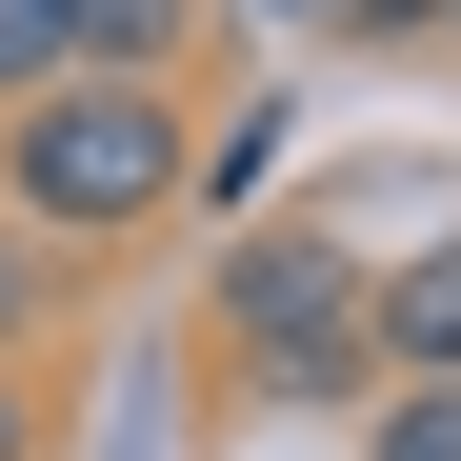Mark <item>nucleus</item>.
Listing matches in <instances>:
<instances>
[{
	"mask_svg": "<svg viewBox=\"0 0 461 461\" xmlns=\"http://www.w3.org/2000/svg\"><path fill=\"white\" fill-rule=\"evenodd\" d=\"M181 181H201L181 81H81V60H60L41 101H0V221H21V241H140Z\"/></svg>",
	"mask_w": 461,
	"mask_h": 461,
	"instance_id": "nucleus-1",
	"label": "nucleus"
},
{
	"mask_svg": "<svg viewBox=\"0 0 461 461\" xmlns=\"http://www.w3.org/2000/svg\"><path fill=\"white\" fill-rule=\"evenodd\" d=\"M221 381L241 402H341V381H381V341H361V261L341 241H301V221H261L241 261H221Z\"/></svg>",
	"mask_w": 461,
	"mask_h": 461,
	"instance_id": "nucleus-2",
	"label": "nucleus"
},
{
	"mask_svg": "<svg viewBox=\"0 0 461 461\" xmlns=\"http://www.w3.org/2000/svg\"><path fill=\"white\" fill-rule=\"evenodd\" d=\"M361 341H381V381H461V241H421L402 281H361Z\"/></svg>",
	"mask_w": 461,
	"mask_h": 461,
	"instance_id": "nucleus-3",
	"label": "nucleus"
},
{
	"mask_svg": "<svg viewBox=\"0 0 461 461\" xmlns=\"http://www.w3.org/2000/svg\"><path fill=\"white\" fill-rule=\"evenodd\" d=\"M181 41H201V0H60V60L81 81H181Z\"/></svg>",
	"mask_w": 461,
	"mask_h": 461,
	"instance_id": "nucleus-4",
	"label": "nucleus"
},
{
	"mask_svg": "<svg viewBox=\"0 0 461 461\" xmlns=\"http://www.w3.org/2000/svg\"><path fill=\"white\" fill-rule=\"evenodd\" d=\"M361 461H461V381H381V421H361Z\"/></svg>",
	"mask_w": 461,
	"mask_h": 461,
	"instance_id": "nucleus-5",
	"label": "nucleus"
},
{
	"mask_svg": "<svg viewBox=\"0 0 461 461\" xmlns=\"http://www.w3.org/2000/svg\"><path fill=\"white\" fill-rule=\"evenodd\" d=\"M41 301H60V241H21V221H0V361L41 341Z\"/></svg>",
	"mask_w": 461,
	"mask_h": 461,
	"instance_id": "nucleus-6",
	"label": "nucleus"
},
{
	"mask_svg": "<svg viewBox=\"0 0 461 461\" xmlns=\"http://www.w3.org/2000/svg\"><path fill=\"white\" fill-rule=\"evenodd\" d=\"M60 81V0H0V101H41Z\"/></svg>",
	"mask_w": 461,
	"mask_h": 461,
	"instance_id": "nucleus-7",
	"label": "nucleus"
},
{
	"mask_svg": "<svg viewBox=\"0 0 461 461\" xmlns=\"http://www.w3.org/2000/svg\"><path fill=\"white\" fill-rule=\"evenodd\" d=\"M341 41H441V0H321Z\"/></svg>",
	"mask_w": 461,
	"mask_h": 461,
	"instance_id": "nucleus-8",
	"label": "nucleus"
},
{
	"mask_svg": "<svg viewBox=\"0 0 461 461\" xmlns=\"http://www.w3.org/2000/svg\"><path fill=\"white\" fill-rule=\"evenodd\" d=\"M0 461H41V402H21V361H0Z\"/></svg>",
	"mask_w": 461,
	"mask_h": 461,
	"instance_id": "nucleus-9",
	"label": "nucleus"
},
{
	"mask_svg": "<svg viewBox=\"0 0 461 461\" xmlns=\"http://www.w3.org/2000/svg\"><path fill=\"white\" fill-rule=\"evenodd\" d=\"M261 21H321V0H261Z\"/></svg>",
	"mask_w": 461,
	"mask_h": 461,
	"instance_id": "nucleus-10",
	"label": "nucleus"
},
{
	"mask_svg": "<svg viewBox=\"0 0 461 461\" xmlns=\"http://www.w3.org/2000/svg\"><path fill=\"white\" fill-rule=\"evenodd\" d=\"M441 41H461V0H441Z\"/></svg>",
	"mask_w": 461,
	"mask_h": 461,
	"instance_id": "nucleus-11",
	"label": "nucleus"
}]
</instances>
